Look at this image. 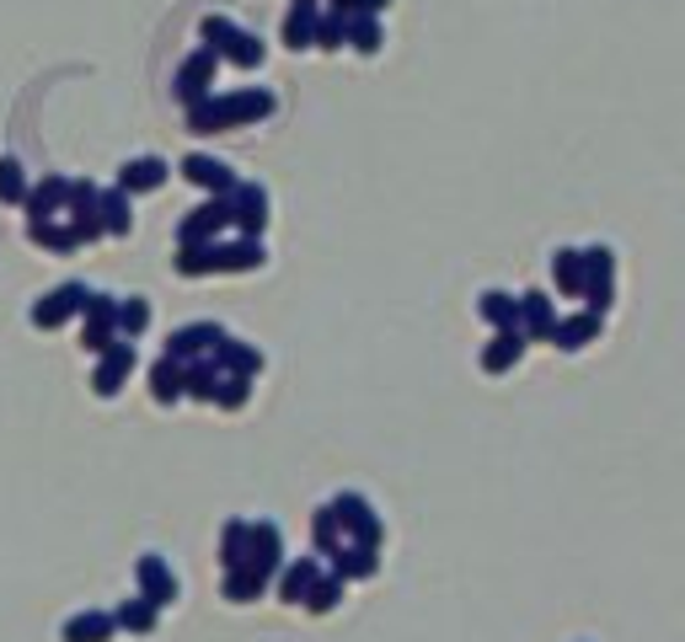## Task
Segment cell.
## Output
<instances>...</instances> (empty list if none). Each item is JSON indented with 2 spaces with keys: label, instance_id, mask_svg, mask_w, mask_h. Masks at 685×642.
I'll use <instances>...</instances> for the list:
<instances>
[{
  "label": "cell",
  "instance_id": "obj_1",
  "mask_svg": "<svg viewBox=\"0 0 685 642\" xmlns=\"http://www.w3.org/2000/svg\"><path fill=\"white\" fill-rule=\"evenodd\" d=\"M332 514L343 524V541H360V546H380V541H386V524L369 509L364 492H338V498H332Z\"/></svg>",
  "mask_w": 685,
  "mask_h": 642
},
{
  "label": "cell",
  "instance_id": "obj_2",
  "mask_svg": "<svg viewBox=\"0 0 685 642\" xmlns=\"http://www.w3.org/2000/svg\"><path fill=\"white\" fill-rule=\"evenodd\" d=\"M231 231V199H203L177 220V246H209Z\"/></svg>",
  "mask_w": 685,
  "mask_h": 642
},
{
  "label": "cell",
  "instance_id": "obj_3",
  "mask_svg": "<svg viewBox=\"0 0 685 642\" xmlns=\"http://www.w3.org/2000/svg\"><path fill=\"white\" fill-rule=\"evenodd\" d=\"M119 337V295H86L81 306V348L86 354H102L108 343Z\"/></svg>",
  "mask_w": 685,
  "mask_h": 642
},
{
  "label": "cell",
  "instance_id": "obj_4",
  "mask_svg": "<svg viewBox=\"0 0 685 642\" xmlns=\"http://www.w3.org/2000/svg\"><path fill=\"white\" fill-rule=\"evenodd\" d=\"M214 76H220V54H209V48H194L183 65H177V80H172V97L188 108V102H203V97H214Z\"/></svg>",
  "mask_w": 685,
  "mask_h": 642
},
{
  "label": "cell",
  "instance_id": "obj_5",
  "mask_svg": "<svg viewBox=\"0 0 685 642\" xmlns=\"http://www.w3.org/2000/svg\"><path fill=\"white\" fill-rule=\"evenodd\" d=\"M284 562H289L284 557V530L274 520H257L252 524V535H246V562L242 567H252L263 584H274V573H279Z\"/></svg>",
  "mask_w": 685,
  "mask_h": 642
},
{
  "label": "cell",
  "instance_id": "obj_6",
  "mask_svg": "<svg viewBox=\"0 0 685 642\" xmlns=\"http://www.w3.org/2000/svg\"><path fill=\"white\" fill-rule=\"evenodd\" d=\"M225 199H231V231H236V236H263V231H268V188L236 182Z\"/></svg>",
  "mask_w": 685,
  "mask_h": 642
},
{
  "label": "cell",
  "instance_id": "obj_7",
  "mask_svg": "<svg viewBox=\"0 0 685 642\" xmlns=\"http://www.w3.org/2000/svg\"><path fill=\"white\" fill-rule=\"evenodd\" d=\"M86 295H91L86 284H59V289L38 295V300H33V326H38V332H54V326H65L70 317H81Z\"/></svg>",
  "mask_w": 685,
  "mask_h": 642
},
{
  "label": "cell",
  "instance_id": "obj_8",
  "mask_svg": "<svg viewBox=\"0 0 685 642\" xmlns=\"http://www.w3.org/2000/svg\"><path fill=\"white\" fill-rule=\"evenodd\" d=\"M129 369H134V343H129V337H113V343L97 354V369H91V391H97V397H119L123 380H129Z\"/></svg>",
  "mask_w": 685,
  "mask_h": 642
},
{
  "label": "cell",
  "instance_id": "obj_9",
  "mask_svg": "<svg viewBox=\"0 0 685 642\" xmlns=\"http://www.w3.org/2000/svg\"><path fill=\"white\" fill-rule=\"evenodd\" d=\"M274 91L268 86H242V91H225L220 97V113H225V129H246V123H263L274 113Z\"/></svg>",
  "mask_w": 685,
  "mask_h": 642
},
{
  "label": "cell",
  "instance_id": "obj_10",
  "mask_svg": "<svg viewBox=\"0 0 685 642\" xmlns=\"http://www.w3.org/2000/svg\"><path fill=\"white\" fill-rule=\"evenodd\" d=\"M220 337H225V326H214V321H188V326H177V332L166 337V359H177V364L203 359V354H214Z\"/></svg>",
  "mask_w": 685,
  "mask_h": 642
},
{
  "label": "cell",
  "instance_id": "obj_11",
  "mask_svg": "<svg viewBox=\"0 0 685 642\" xmlns=\"http://www.w3.org/2000/svg\"><path fill=\"white\" fill-rule=\"evenodd\" d=\"M268 263L263 236H236V241H214V274H257Z\"/></svg>",
  "mask_w": 685,
  "mask_h": 642
},
{
  "label": "cell",
  "instance_id": "obj_12",
  "mask_svg": "<svg viewBox=\"0 0 685 642\" xmlns=\"http://www.w3.org/2000/svg\"><path fill=\"white\" fill-rule=\"evenodd\" d=\"M134 584H140V595L166 610V605H177V578H172V567H166L156 552H145V557L134 562Z\"/></svg>",
  "mask_w": 685,
  "mask_h": 642
},
{
  "label": "cell",
  "instance_id": "obj_13",
  "mask_svg": "<svg viewBox=\"0 0 685 642\" xmlns=\"http://www.w3.org/2000/svg\"><path fill=\"white\" fill-rule=\"evenodd\" d=\"M183 182L203 188L209 199H225V193L236 188V171H231L225 160H214V156H183Z\"/></svg>",
  "mask_w": 685,
  "mask_h": 642
},
{
  "label": "cell",
  "instance_id": "obj_14",
  "mask_svg": "<svg viewBox=\"0 0 685 642\" xmlns=\"http://www.w3.org/2000/svg\"><path fill=\"white\" fill-rule=\"evenodd\" d=\"M209 359L220 364V375H242V380H257V375H263V354H257L252 343H242V337H231V332L214 343Z\"/></svg>",
  "mask_w": 685,
  "mask_h": 642
},
{
  "label": "cell",
  "instance_id": "obj_15",
  "mask_svg": "<svg viewBox=\"0 0 685 642\" xmlns=\"http://www.w3.org/2000/svg\"><path fill=\"white\" fill-rule=\"evenodd\" d=\"M332 573H338L343 584H364V578H375V573H380V546L343 541V546L332 552Z\"/></svg>",
  "mask_w": 685,
  "mask_h": 642
},
{
  "label": "cell",
  "instance_id": "obj_16",
  "mask_svg": "<svg viewBox=\"0 0 685 642\" xmlns=\"http://www.w3.org/2000/svg\"><path fill=\"white\" fill-rule=\"evenodd\" d=\"M317 16H322V0H289V11H284V48H295V54H306L311 38H317Z\"/></svg>",
  "mask_w": 685,
  "mask_h": 642
},
{
  "label": "cell",
  "instance_id": "obj_17",
  "mask_svg": "<svg viewBox=\"0 0 685 642\" xmlns=\"http://www.w3.org/2000/svg\"><path fill=\"white\" fill-rule=\"evenodd\" d=\"M605 317H595V311H578V317H557V326H552V348H563V354H578V348H589L595 337H600Z\"/></svg>",
  "mask_w": 685,
  "mask_h": 642
},
{
  "label": "cell",
  "instance_id": "obj_18",
  "mask_svg": "<svg viewBox=\"0 0 685 642\" xmlns=\"http://www.w3.org/2000/svg\"><path fill=\"white\" fill-rule=\"evenodd\" d=\"M166 177H172V166H166L162 156H134L119 166V188L134 199V193H156Z\"/></svg>",
  "mask_w": 685,
  "mask_h": 642
},
{
  "label": "cell",
  "instance_id": "obj_19",
  "mask_svg": "<svg viewBox=\"0 0 685 642\" xmlns=\"http://www.w3.org/2000/svg\"><path fill=\"white\" fill-rule=\"evenodd\" d=\"M552 326H557V306H552V295L524 289V295H520V332L530 337V343H546V337H552Z\"/></svg>",
  "mask_w": 685,
  "mask_h": 642
},
{
  "label": "cell",
  "instance_id": "obj_20",
  "mask_svg": "<svg viewBox=\"0 0 685 642\" xmlns=\"http://www.w3.org/2000/svg\"><path fill=\"white\" fill-rule=\"evenodd\" d=\"M65 199H70V177H43V182L27 188L22 209H27V220H59V214H65Z\"/></svg>",
  "mask_w": 685,
  "mask_h": 642
},
{
  "label": "cell",
  "instance_id": "obj_21",
  "mask_svg": "<svg viewBox=\"0 0 685 642\" xmlns=\"http://www.w3.org/2000/svg\"><path fill=\"white\" fill-rule=\"evenodd\" d=\"M524 343H530V337H524L520 326H509V332H493V343L483 348V369H487V375H509V369L524 359Z\"/></svg>",
  "mask_w": 685,
  "mask_h": 642
},
{
  "label": "cell",
  "instance_id": "obj_22",
  "mask_svg": "<svg viewBox=\"0 0 685 642\" xmlns=\"http://www.w3.org/2000/svg\"><path fill=\"white\" fill-rule=\"evenodd\" d=\"M317 573H322V567H317V557L284 562L279 573H274V584H279V600L284 605H300V600H306V589L317 584Z\"/></svg>",
  "mask_w": 685,
  "mask_h": 642
},
{
  "label": "cell",
  "instance_id": "obj_23",
  "mask_svg": "<svg viewBox=\"0 0 685 642\" xmlns=\"http://www.w3.org/2000/svg\"><path fill=\"white\" fill-rule=\"evenodd\" d=\"M119 632V621H113V610H81V616H70L65 621V642H113Z\"/></svg>",
  "mask_w": 685,
  "mask_h": 642
},
{
  "label": "cell",
  "instance_id": "obj_24",
  "mask_svg": "<svg viewBox=\"0 0 685 642\" xmlns=\"http://www.w3.org/2000/svg\"><path fill=\"white\" fill-rule=\"evenodd\" d=\"M97 214H102V236H129L134 231V199L123 188L97 193Z\"/></svg>",
  "mask_w": 685,
  "mask_h": 642
},
{
  "label": "cell",
  "instance_id": "obj_25",
  "mask_svg": "<svg viewBox=\"0 0 685 642\" xmlns=\"http://www.w3.org/2000/svg\"><path fill=\"white\" fill-rule=\"evenodd\" d=\"M477 317H483L493 332L520 326V295H509V289H487L483 300H477Z\"/></svg>",
  "mask_w": 685,
  "mask_h": 642
},
{
  "label": "cell",
  "instance_id": "obj_26",
  "mask_svg": "<svg viewBox=\"0 0 685 642\" xmlns=\"http://www.w3.org/2000/svg\"><path fill=\"white\" fill-rule=\"evenodd\" d=\"M27 241L38 252H76L81 246L76 231H70V220H27Z\"/></svg>",
  "mask_w": 685,
  "mask_h": 642
},
{
  "label": "cell",
  "instance_id": "obj_27",
  "mask_svg": "<svg viewBox=\"0 0 685 642\" xmlns=\"http://www.w3.org/2000/svg\"><path fill=\"white\" fill-rule=\"evenodd\" d=\"M552 284L563 289L567 300L584 295V257H578V246H557L552 252Z\"/></svg>",
  "mask_w": 685,
  "mask_h": 642
},
{
  "label": "cell",
  "instance_id": "obj_28",
  "mask_svg": "<svg viewBox=\"0 0 685 642\" xmlns=\"http://www.w3.org/2000/svg\"><path fill=\"white\" fill-rule=\"evenodd\" d=\"M113 621H119V632H134V638H151L156 632V621H162V610L145 600V595H134V600H123L113 610Z\"/></svg>",
  "mask_w": 685,
  "mask_h": 642
},
{
  "label": "cell",
  "instance_id": "obj_29",
  "mask_svg": "<svg viewBox=\"0 0 685 642\" xmlns=\"http://www.w3.org/2000/svg\"><path fill=\"white\" fill-rule=\"evenodd\" d=\"M214 386H220V364L209 359H188L183 364V397H194V401H214Z\"/></svg>",
  "mask_w": 685,
  "mask_h": 642
},
{
  "label": "cell",
  "instance_id": "obj_30",
  "mask_svg": "<svg viewBox=\"0 0 685 642\" xmlns=\"http://www.w3.org/2000/svg\"><path fill=\"white\" fill-rule=\"evenodd\" d=\"M343 589H349V584H343L338 573H317V584L306 589V600H300V610H311V616H332V610L343 605Z\"/></svg>",
  "mask_w": 685,
  "mask_h": 642
},
{
  "label": "cell",
  "instance_id": "obj_31",
  "mask_svg": "<svg viewBox=\"0 0 685 642\" xmlns=\"http://www.w3.org/2000/svg\"><path fill=\"white\" fill-rule=\"evenodd\" d=\"M151 397L162 401V407H172V401H183V364L177 359H156L151 364Z\"/></svg>",
  "mask_w": 685,
  "mask_h": 642
},
{
  "label": "cell",
  "instance_id": "obj_32",
  "mask_svg": "<svg viewBox=\"0 0 685 642\" xmlns=\"http://www.w3.org/2000/svg\"><path fill=\"white\" fill-rule=\"evenodd\" d=\"M380 43H386V27H380V16H349V38L343 48H354V54H380Z\"/></svg>",
  "mask_w": 685,
  "mask_h": 642
},
{
  "label": "cell",
  "instance_id": "obj_33",
  "mask_svg": "<svg viewBox=\"0 0 685 642\" xmlns=\"http://www.w3.org/2000/svg\"><path fill=\"white\" fill-rule=\"evenodd\" d=\"M311 546H317V557H332V552L343 546V524L332 514V503H322V509L311 514Z\"/></svg>",
  "mask_w": 685,
  "mask_h": 642
},
{
  "label": "cell",
  "instance_id": "obj_34",
  "mask_svg": "<svg viewBox=\"0 0 685 642\" xmlns=\"http://www.w3.org/2000/svg\"><path fill=\"white\" fill-rule=\"evenodd\" d=\"M172 274H177V279H203V274H214V241H209V246H177Z\"/></svg>",
  "mask_w": 685,
  "mask_h": 642
},
{
  "label": "cell",
  "instance_id": "obj_35",
  "mask_svg": "<svg viewBox=\"0 0 685 642\" xmlns=\"http://www.w3.org/2000/svg\"><path fill=\"white\" fill-rule=\"evenodd\" d=\"M183 119H188V134H225V113H220V97L188 102V108H183Z\"/></svg>",
  "mask_w": 685,
  "mask_h": 642
},
{
  "label": "cell",
  "instance_id": "obj_36",
  "mask_svg": "<svg viewBox=\"0 0 685 642\" xmlns=\"http://www.w3.org/2000/svg\"><path fill=\"white\" fill-rule=\"evenodd\" d=\"M151 332V300H140V295H129V300H119V337H145Z\"/></svg>",
  "mask_w": 685,
  "mask_h": 642
},
{
  "label": "cell",
  "instance_id": "obj_37",
  "mask_svg": "<svg viewBox=\"0 0 685 642\" xmlns=\"http://www.w3.org/2000/svg\"><path fill=\"white\" fill-rule=\"evenodd\" d=\"M246 535H252V524L246 520H231L225 530H220V567H225V573L246 562Z\"/></svg>",
  "mask_w": 685,
  "mask_h": 642
},
{
  "label": "cell",
  "instance_id": "obj_38",
  "mask_svg": "<svg viewBox=\"0 0 685 642\" xmlns=\"http://www.w3.org/2000/svg\"><path fill=\"white\" fill-rule=\"evenodd\" d=\"M263 589H268V584H263L252 567H231V573H225V600H231V605L263 600Z\"/></svg>",
  "mask_w": 685,
  "mask_h": 642
},
{
  "label": "cell",
  "instance_id": "obj_39",
  "mask_svg": "<svg viewBox=\"0 0 685 642\" xmlns=\"http://www.w3.org/2000/svg\"><path fill=\"white\" fill-rule=\"evenodd\" d=\"M27 171H22V160H11V156H0V203H16L22 209V199H27Z\"/></svg>",
  "mask_w": 685,
  "mask_h": 642
},
{
  "label": "cell",
  "instance_id": "obj_40",
  "mask_svg": "<svg viewBox=\"0 0 685 642\" xmlns=\"http://www.w3.org/2000/svg\"><path fill=\"white\" fill-rule=\"evenodd\" d=\"M343 38H349V16H338V11H322V16H317V38H311V48H322V54H338V48H343Z\"/></svg>",
  "mask_w": 685,
  "mask_h": 642
},
{
  "label": "cell",
  "instance_id": "obj_41",
  "mask_svg": "<svg viewBox=\"0 0 685 642\" xmlns=\"http://www.w3.org/2000/svg\"><path fill=\"white\" fill-rule=\"evenodd\" d=\"M236 33H242V27H236L231 16H203V22H199V38H203L209 54H225V48L236 43Z\"/></svg>",
  "mask_w": 685,
  "mask_h": 642
},
{
  "label": "cell",
  "instance_id": "obj_42",
  "mask_svg": "<svg viewBox=\"0 0 685 642\" xmlns=\"http://www.w3.org/2000/svg\"><path fill=\"white\" fill-rule=\"evenodd\" d=\"M220 59H225V65H236V70H257V65L268 59V48L252 38V33H236V43H231V48H225Z\"/></svg>",
  "mask_w": 685,
  "mask_h": 642
},
{
  "label": "cell",
  "instance_id": "obj_43",
  "mask_svg": "<svg viewBox=\"0 0 685 642\" xmlns=\"http://www.w3.org/2000/svg\"><path fill=\"white\" fill-rule=\"evenodd\" d=\"M246 401H252V380H242V375H220L214 407H220V412H242Z\"/></svg>",
  "mask_w": 685,
  "mask_h": 642
},
{
  "label": "cell",
  "instance_id": "obj_44",
  "mask_svg": "<svg viewBox=\"0 0 685 642\" xmlns=\"http://www.w3.org/2000/svg\"><path fill=\"white\" fill-rule=\"evenodd\" d=\"M578 257H584V284L616 279V252H610V246H584Z\"/></svg>",
  "mask_w": 685,
  "mask_h": 642
},
{
  "label": "cell",
  "instance_id": "obj_45",
  "mask_svg": "<svg viewBox=\"0 0 685 642\" xmlns=\"http://www.w3.org/2000/svg\"><path fill=\"white\" fill-rule=\"evenodd\" d=\"M610 306H616V279H595V284H584V311L605 317Z\"/></svg>",
  "mask_w": 685,
  "mask_h": 642
},
{
  "label": "cell",
  "instance_id": "obj_46",
  "mask_svg": "<svg viewBox=\"0 0 685 642\" xmlns=\"http://www.w3.org/2000/svg\"><path fill=\"white\" fill-rule=\"evenodd\" d=\"M65 214H70V220H81V214H97V182H70Z\"/></svg>",
  "mask_w": 685,
  "mask_h": 642
},
{
  "label": "cell",
  "instance_id": "obj_47",
  "mask_svg": "<svg viewBox=\"0 0 685 642\" xmlns=\"http://www.w3.org/2000/svg\"><path fill=\"white\" fill-rule=\"evenodd\" d=\"M391 0H327V11H338V16H380Z\"/></svg>",
  "mask_w": 685,
  "mask_h": 642
}]
</instances>
